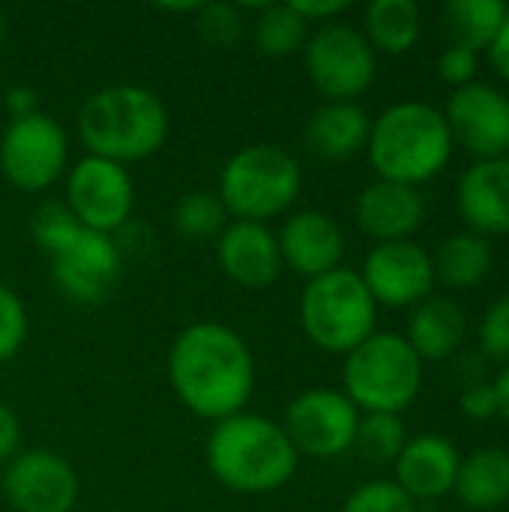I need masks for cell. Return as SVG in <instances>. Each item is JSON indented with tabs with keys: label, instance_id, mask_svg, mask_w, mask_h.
<instances>
[{
	"label": "cell",
	"instance_id": "obj_1",
	"mask_svg": "<svg viewBox=\"0 0 509 512\" xmlns=\"http://www.w3.org/2000/svg\"><path fill=\"white\" fill-rule=\"evenodd\" d=\"M168 381L195 417L222 423L246 411L255 390V360L234 327L198 321L177 333L168 351Z\"/></svg>",
	"mask_w": 509,
	"mask_h": 512
},
{
	"label": "cell",
	"instance_id": "obj_2",
	"mask_svg": "<svg viewBox=\"0 0 509 512\" xmlns=\"http://www.w3.org/2000/svg\"><path fill=\"white\" fill-rule=\"evenodd\" d=\"M207 468L231 492L270 495L285 489L300 465L285 429L261 414H234L213 423L207 438Z\"/></svg>",
	"mask_w": 509,
	"mask_h": 512
},
{
	"label": "cell",
	"instance_id": "obj_3",
	"mask_svg": "<svg viewBox=\"0 0 509 512\" xmlns=\"http://www.w3.org/2000/svg\"><path fill=\"white\" fill-rule=\"evenodd\" d=\"M171 120L165 102L141 84H111L96 90L78 114V135L87 156L117 165L141 162L168 141Z\"/></svg>",
	"mask_w": 509,
	"mask_h": 512
},
{
	"label": "cell",
	"instance_id": "obj_4",
	"mask_svg": "<svg viewBox=\"0 0 509 512\" xmlns=\"http://www.w3.org/2000/svg\"><path fill=\"white\" fill-rule=\"evenodd\" d=\"M453 147L444 111L429 102L405 99L372 120L366 153L378 180L420 186L447 168Z\"/></svg>",
	"mask_w": 509,
	"mask_h": 512
},
{
	"label": "cell",
	"instance_id": "obj_5",
	"mask_svg": "<svg viewBox=\"0 0 509 512\" xmlns=\"http://www.w3.org/2000/svg\"><path fill=\"white\" fill-rule=\"evenodd\" d=\"M345 396L360 414H399L414 405L423 387V360L399 333H372L342 366Z\"/></svg>",
	"mask_w": 509,
	"mask_h": 512
},
{
	"label": "cell",
	"instance_id": "obj_6",
	"mask_svg": "<svg viewBox=\"0 0 509 512\" xmlns=\"http://www.w3.org/2000/svg\"><path fill=\"white\" fill-rule=\"evenodd\" d=\"M300 162L279 144H249L237 150L219 174V198L240 222H270L300 195Z\"/></svg>",
	"mask_w": 509,
	"mask_h": 512
},
{
	"label": "cell",
	"instance_id": "obj_7",
	"mask_svg": "<svg viewBox=\"0 0 509 512\" xmlns=\"http://www.w3.org/2000/svg\"><path fill=\"white\" fill-rule=\"evenodd\" d=\"M300 327L306 339L327 354H351L378 327V303L360 273L333 270L309 279L300 297Z\"/></svg>",
	"mask_w": 509,
	"mask_h": 512
},
{
	"label": "cell",
	"instance_id": "obj_8",
	"mask_svg": "<svg viewBox=\"0 0 509 512\" xmlns=\"http://www.w3.org/2000/svg\"><path fill=\"white\" fill-rule=\"evenodd\" d=\"M303 63L312 87L327 102H354L363 96L378 72V54L366 42L363 30L330 21L321 24L303 48Z\"/></svg>",
	"mask_w": 509,
	"mask_h": 512
},
{
	"label": "cell",
	"instance_id": "obj_9",
	"mask_svg": "<svg viewBox=\"0 0 509 512\" xmlns=\"http://www.w3.org/2000/svg\"><path fill=\"white\" fill-rule=\"evenodd\" d=\"M69 162V138L51 114L9 120L0 135V171L21 192H42Z\"/></svg>",
	"mask_w": 509,
	"mask_h": 512
},
{
	"label": "cell",
	"instance_id": "obj_10",
	"mask_svg": "<svg viewBox=\"0 0 509 512\" xmlns=\"http://www.w3.org/2000/svg\"><path fill=\"white\" fill-rule=\"evenodd\" d=\"M294 444L297 456L309 459H336L354 447L360 411L354 402L330 387H315L300 393L279 423Z\"/></svg>",
	"mask_w": 509,
	"mask_h": 512
},
{
	"label": "cell",
	"instance_id": "obj_11",
	"mask_svg": "<svg viewBox=\"0 0 509 512\" xmlns=\"http://www.w3.org/2000/svg\"><path fill=\"white\" fill-rule=\"evenodd\" d=\"M69 213L81 228L114 234L123 231L135 207V183L129 171L117 162L84 156L66 174V201Z\"/></svg>",
	"mask_w": 509,
	"mask_h": 512
},
{
	"label": "cell",
	"instance_id": "obj_12",
	"mask_svg": "<svg viewBox=\"0 0 509 512\" xmlns=\"http://www.w3.org/2000/svg\"><path fill=\"white\" fill-rule=\"evenodd\" d=\"M48 264L54 285L69 303L96 306L123 276V249L111 234L81 228V234L54 258H48Z\"/></svg>",
	"mask_w": 509,
	"mask_h": 512
},
{
	"label": "cell",
	"instance_id": "obj_13",
	"mask_svg": "<svg viewBox=\"0 0 509 512\" xmlns=\"http://www.w3.org/2000/svg\"><path fill=\"white\" fill-rule=\"evenodd\" d=\"M360 279L378 306L414 309L432 297L435 267L432 255L414 240L375 243L363 261Z\"/></svg>",
	"mask_w": 509,
	"mask_h": 512
},
{
	"label": "cell",
	"instance_id": "obj_14",
	"mask_svg": "<svg viewBox=\"0 0 509 512\" xmlns=\"http://www.w3.org/2000/svg\"><path fill=\"white\" fill-rule=\"evenodd\" d=\"M444 120L453 144L477 162L509 156V96L495 84L474 81L453 90Z\"/></svg>",
	"mask_w": 509,
	"mask_h": 512
},
{
	"label": "cell",
	"instance_id": "obj_15",
	"mask_svg": "<svg viewBox=\"0 0 509 512\" xmlns=\"http://www.w3.org/2000/svg\"><path fill=\"white\" fill-rule=\"evenodd\" d=\"M0 489L15 512H72L81 495L75 468L42 447L21 450L6 465Z\"/></svg>",
	"mask_w": 509,
	"mask_h": 512
},
{
	"label": "cell",
	"instance_id": "obj_16",
	"mask_svg": "<svg viewBox=\"0 0 509 512\" xmlns=\"http://www.w3.org/2000/svg\"><path fill=\"white\" fill-rule=\"evenodd\" d=\"M216 258L222 273L246 291L270 288L285 267L279 240L264 222H228L216 240Z\"/></svg>",
	"mask_w": 509,
	"mask_h": 512
},
{
	"label": "cell",
	"instance_id": "obj_17",
	"mask_svg": "<svg viewBox=\"0 0 509 512\" xmlns=\"http://www.w3.org/2000/svg\"><path fill=\"white\" fill-rule=\"evenodd\" d=\"M282 264L306 279L339 270L345 255V234L339 222L324 210H297L276 234Z\"/></svg>",
	"mask_w": 509,
	"mask_h": 512
},
{
	"label": "cell",
	"instance_id": "obj_18",
	"mask_svg": "<svg viewBox=\"0 0 509 512\" xmlns=\"http://www.w3.org/2000/svg\"><path fill=\"white\" fill-rule=\"evenodd\" d=\"M354 219L360 231L375 243H399L411 240L423 225L426 201L417 186L375 180L360 192L354 204Z\"/></svg>",
	"mask_w": 509,
	"mask_h": 512
},
{
	"label": "cell",
	"instance_id": "obj_19",
	"mask_svg": "<svg viewBox=\"0 0 509 512\" xmlns=\"http://www.w3.org/2000/svg\"><path fill=\"white\" fill-rule=\"evenodd\" d=\"M456 207L468 231L486 240L509 234V156L474 162L459 177Z\"/></svg>",
	"mask_w": 509,
	"mask_h": 512
},
{
	"label": "cell",
	"instance_id": "obj_20",
	"mask_svg": "<svg viewBox=\"0 0 509 512\" xmlns=\"http://www.w3.org/2000/svg\"><path fill=\"white\" fill-rule=\"evenodd\" d=\"M462 453L456 444L444 435L423 432L417 438H408L405 450L396 459V483L414 498V501H438L447 498L456 486Z\"/></svg>",
	"mask_w": 509,
	"mask_h": 512
},
{
	"label": "cell",
	"instance_id": "obj_21",
	"mask_svg": "<svg viewBox=\"0 0 509 512\" xmlns=\"http://www.w3.org/2000/svg\"><path fill=\"white\" fill-rule=\"evenodd\" d=\"M372 120L357 102H324L318 105L303 129L306 147L327 162H345L366 150Z\"/></svg>",
	"mask_w": 509,
	"mask_h": 512
},
{
	"label": "cell",
	"instance_id": "obj_22",
	"mask_svg": "<svg viewBox=\"0 0 509 512\" xmlns=\"http://www.w3.org/2000/svg\"><path fill=\"white\" fill-rule=\"evenodd\" d=\"M465 336H468V318L456 300L429 297L411 309L405 339L423 363L453 357L462 348Z\"/></svg>",
	"mask_w": 509,
	"mask_h": 512
},
{
	"label": "cell",
	"instance_id": "obj_23",
	"mask_svg": "<svg viewBox=\"0 0 509 512\" xmlns=\"http://www.w3.org/2000/svg\"><path fill=\"white\" fill-rule=\"evenodd\" d=\"M462 507L474 512H495L509 504V450L507 447H477L462 456L456 486Z\"/></svg>",
	"mask_w": 509,
	"mask_h": 512
},
{
	"label": "cell",
	"instance_id": "obj_24",
	"mask_svg": "<svg viewBox=\"0 0 509 512\" xmlns=\"http://www.w3.org/2000/svg\"><path fill=\"white\" fill-rule=\"evenodd\" d=\"M432 267L435 282L453 291H471L492 270V246L474 231H459L438 246V252L432 255Z\"/></svg>",
	"mask_w": 509,
	"mask_h": 512
},
{
	"label": "cell",
	"instance_id": "obj_25",
	"mask_svg": "<svg viewBox=\"0 0 509 512\" xmlns=\"http://www.w3.org/2000/svg\"><path fill=\"white\" fill-rule=\"evenodd\" d=\"M423 15L414 0H372L363 15L366 42L384 54H408L420 39Z\"/></svg>",
	"mask_w": 509,
	"mask_h": 512
},
{
	"label": "cell",
	"instance_id": "obj_26",
	"mask_svg": "<svg viewBox=\"0 0 509 512\" xmlns=\"http://www.w3.org/2000/svg\"><path fill=\"white\" fill-rule=\"evenodd\" d=\"M507 9L504 0H450L441 9V24L453 39L450 45L480 54L492 45Z\"/></svg>",
	"mask_w": 509,
	"mask_h": 512
},
{
	"label": "cell",
	"instance_id": "obj_27",
	"mask_svg": "<svg viewBox=\"0 0 509 512\" xmlns=\"http://www.w3.org/2000/svg\"><path fill=\"white\" fill-rule=\"evenodd\" d=\"M252 39L264 57H291L306 48L309 24L291 9V3H264L258 6Z\"/></svg>",
	"mask_w": 509,
	"mask_h": 512
},
{
	"label": "cell",
	"instance_id": "obj_28",
	"mask_svg": "<svg viewBox=\"0 0 509 512\" xmlns=\"http://www.w3.org/2000/svg\"><path fill=\"white\" fill-rule=\"evenodd\" d=\"M228 210L222 198L210 189L186 192L174 207V228L189 243H207L219 240V234L228 228Z\"/></svg>",
	"mask_w": 509,
	"mask_h": 512
},
{
	"label": "cell",
	"instance_id": "obj_29",
	"mask_svg": "<svg viewBox=\"0 0 509 512\" xmlns=\"http://www.w3.org/2000/svg\"><path fill=\"white\" fill-rule=\"evenodd\" d=\"M408 444V432L399 414H360L354 447L372 465H396Z\"/></svg>",
	"mask_w": 509,
	"mask_h": 512
},
{
	"label": "cell",
	"instance_id": "obj_30",
	"mask_svg": "<svg viewBox=\"0 0 509 512\" xmlns=\"http://www.w3.org/2000/svg\"><path fill=\"white\" fill-rule=\"evenodd\" d=\"M30 234H33L36 246L48 258H54L60 249H66L81 234V225L63 201H45L30 216Z\"/></svg>",
	"mask_w": 509,
	"mask_h": 512
},
{
	"label": "cell",
	"instance_id": "obj_31",
	"mask_svg": "<svg viewBox=\"0 0 509 512\" xmlns=\"http://www.w3.org/2000/svg\"><path fill=\"white\" fill-rule=\"evenodd\" d=\"M342 512H417V501L396 480H369L345 498Z\"/></svg>",
	"mask_w": 509,
	"mask_h": 512
},
{
	"label": "cell",
	"instance_id": "obj_32",
	"mask_svg": "<svg viewBox=\"0 0 509 512\" xmlns=\"http://www.w3.org/2000/svg\"><path fill=\"white\" fill-rule=\"evenodd\" d=\"M195 27L201 39L213 48H234L243 36L240 9L231 3H201L195 12Z\"/></svg>",
	"mask_w": 509,
	"mask_h": 512
},
{
	"label": "cell",
	"instance_id": "obj_33",
	"mask_svg": "<svg viewBox=\"0 0 509 512\" xmlns=\"http://www.w3.org/2000/svg\"><path fill=\"white\" fill-rule=\"evenodd\" d=\"M480 357L501 369L509 366V294L495 300L480 321Z\"/></svg>",
	"mask_w": 509,
	"mask_h": 512
},
{
	"label": "cell",
	"instance_id": "obj_34",
	"mask_svg": "<svg viewBox=\"0 0 509 512\" xmlns=\"http://www.w3.org/2000/svg\"><path fill=\"white\" fill-rule=\"evenodd\" d=\"M27 327L30 321L21 297L12 288L0 285V363L12 360L21 351V345L27 342Z\"/></svg>",
	"mask_w": 509,
	"mask_h": 512
},
{
	"label": "cell",
	"instance_id": "obj_35",
	"mask_svg": "<svg viewBox=\"0 0 509 512\" xmlns=\"http://www.w3.org/2000/svg\"><path fill=\"white\" fill-rule=\"evenodd\" d=\"M477 72H480V54H474V51H468L462 45H450L438 57V75H441V81L453 84L456 90L474 84L477 81Z\"/></svg>",
	"mask_w": 509,
	"mask_h": 512
},
{
	"label": "cell",
	"instance_id": "obj_36",
	"mask_svg": "<svg viewBox=\"0 0 509 512\" xmlns=\"http://www.w3.org/2000/svg\"><path fill=\"white\" fill-rule=\"evenodd\" d=\"M459 408L468 420L486 423L492 417H498V396L495 387L489 381H477V384H465L462 396H459Z\"/></svg>",
	"mask_w": 509,
	"mask_h": 512
},
{
	"label": "cell",
	"instance_id": "obj_37",
	"mask_svg": "<svg viewBox=\"0 0 509 512\" xmlns=\"http://www.w3.org/2000/svg\"><path fill=\"white\" fill-rule=\"evenodd\" d=\"M291 9L306 21V24H330L336 21L342 12L351 9L348 0H291Z\"/></svg>",
	"mask_w": 509,
	"mask_h": 512
},
{
	"label": "cell",
	"instance_id": "obj_38",
	"mask_svg": "<svg viewBox=\"0 0 509 512\" xmlns=\"http://www.w3.org/2000/svg\"><path fill=\"white\" fill-rule=\"evenodd\" d=\"M18 447H21V423L15 417V411L0 402V465L12 462L18 456Z\"/></svg>",
	"mask_w": 509,
	"mask_h": 512
},
{
	"label": "cell",
	"instance_id": "obj_39",
	"mask_svg": "<svg viewBox=\"0 0 509 512\" xmlns=\"http://www.w3.org/2000/svg\"><path fill=\"white\" fill-rule=\"evenodd\" d=\"M486 54H489L492 69L504 81H509V9L507 15H504V21H501V27H498V33H495V39H492V45L486 48Z\"/></svg>",
	"mask_w": 509,
	"mask_h": 512
},
{
	"label": "cell",
	"instance_id": "obj_40",
	"mask_svg": "<svg viewBox=\"0 0 509 512\" xmlns=\"http://www.w3.org/2000/svg\"><path fill=\"white\" fill-rule=\"evenodd\" d=\"M6 111H9L12 120H21V117L36 114V111H39V105H36V90L27 87V84L9 87V90H6Z\"/></svg>",
	"mask_w": 509,
	"mask_h": 512
},
{
	"label": "cell",
	"instance_id": "obj_41",
	"mask_svg": "<svg viewBox=\"0 0 509 512\" xmlns=\"http://www.w3.org/2000/svg\"><path fill=\"white\" fill-rule=\"evenodd\" d=\"M492 387H495V396H498V417H504L509 423V366L498 372Z\"/></svg>",
	"mask_w": 509,
	"mask_h": 512
},
{
	"label": "cell",
	"instance_id": "obj_42",
	"mask_svg": "<svg viewBox=\"0 0 509 512\" xmlns=\"http://www.w3.org/2000/svg\"><path fill=\"white\" fill-rule=\"evenodd\" d=\"M3 39H6V21H3V15H0V45H3Z\"/></svg>",
	"mask_w": 509,
	"mask_h": 512
}]
</instances>
